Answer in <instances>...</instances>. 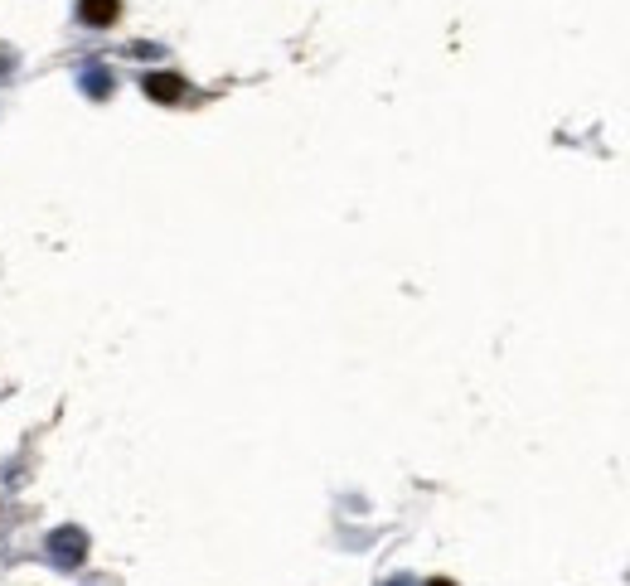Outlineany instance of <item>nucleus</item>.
I'll return each instance as SVG.
<instances>
[{"mask_svg": "<svg viewBox=\"0 0 630 586\" xmlns=\"http://www.w3.org/2000/svg\"><path fill=\"white\" fill-rule=\"evenodd\" d=\"M88 15L93 20H112V0H88Z\"/></svg>", "mask_w": 630, "mask_h": 586, "instance_id": "obj_1", "label": "nucleus"}]
</instances>
